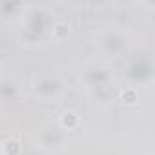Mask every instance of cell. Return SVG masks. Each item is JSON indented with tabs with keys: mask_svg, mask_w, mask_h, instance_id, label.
Wrapping results in <instances>:
<instances>
[{
	"mask_svg": "<svg viewBox=\"0 0 155 155\" xmlns=\"http://www.w3.org/2000/svg\"><path fill=\"white\" fill-rule=\"evenodd\" d=\"M68 31H69V28L66 24H57L55 29H53V35L57 38H64V37H68Z\"/></svg>",
	"mask_w": 155,
	"mask_h": 155,
	"instance_id": "7a4b0ae2",
	"label": "cell"
},
{
	"mask_svg": "<svg viewBox=\"0 0 155 155\" xmlns=\"http://www.w3.org/2000/svg\"><path fill=\"white\" fill-rule=\"evenodd\" d=\"M77 122H79V119H77V115H75L73 111H68V113L62 115V124H64V126L73 128V126H77Z\"/></svg>",
	"mask_w": 155,
	"mask_h": 155,
	"instance_id": "6da1fadb",
	"label": "cell"
},
{
	"mask_svg": "<svg viewBox=\"0 0 155 155\" xmlns=\"http://www.w3.org/2000/svg\"><path fill=\"white\" fill-rule=\"evenodd\" d=\"M18 150H20V146H18V142H15V140H8V142L4 144V151H6L8 155H15V153H18Z\"/></svg>",
	"mask_w": 155,
	"mask_h": 155,
	"instance_id": "3957f363",
	"label": "cell"
},
{
	"mask_svg": "<svg viewBox=\"0 0 155 155\" xmlns=\"http://www.w3.org/2000/svg\"><path fill=\"white\" fill-rule=\"evenodd\" d=\"M122 101H126V102L133 104V102H137V93H135L133 90H126V91L122 93Z\"/></svg>",
	"mask_w": 155,
	"mask_h": 155,
	"instance_id": "277c9868",
	"label": "cell"
}]
</instances>
